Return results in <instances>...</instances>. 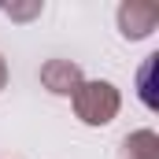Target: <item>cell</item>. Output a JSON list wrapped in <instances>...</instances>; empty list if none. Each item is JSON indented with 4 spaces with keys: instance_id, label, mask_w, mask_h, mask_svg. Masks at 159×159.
<instances>
[{
    "instance_id": "obj_1",
    "label": "cell",
    "mask_w": 159,
    "mask_h": 159,
    "mask_svg": "<svg viewBox=\"0 0 159 159\" xmlns=\"http://www.w3.org/2000/svg\"><path fill=\"white\" fill-rule=\"evenodd\" d=\"M70 100H74V115L85 126H107V122L119 115V107H122L119 89L111 81H100V78L96 81H81Z\"/></svg>"
},
{
    "instance_id": "obj_2",
    "label": "cell",
    "mask_w": 159,
    "mask_h": 159,
    "mask_svg": "<svg viewBox=\"0 0 159 159\" xmlns=\"http://www.w3.org/2000/svg\"><path fill=\"white\" fill-rule=\"evenodd\" d=\"M159 26V7L156 4H141V0H126L119 7V34L126 41H144Z\"/></svg>"
},
{
    "instance_id": "obj_3",
    "label": "cell",
    "mask_w": 159,
    "mask_h": 159,
    "mask_svg": "<svg viewBox=\"0 0 159 159\" xmlns=\"http://www.w3.org/2000/svg\"><path fill=\"white\" fill-rule=\"evenodd\" d=\"M81 81H85V74H81L78 63H70V59H48L41 67V85L48 93H56V96H74V89Z\"/></svg>"
},
{
    "instance_id": "obj_4",
    "label": "cell",
    "mask_w": 159,
    "mask_h": 159,
    "mask_svg": "<svg viewBox=\"0 0 159 159\" xmlns=\"http://www.w3.org/2000/svg\"><path fill=\"white\" fill-rule=\"evenodd\" d=\"M122 159H159V137L156 129H137L122 141Z\"/></svg>"
},
{
    "instance_id": "obj_5",
    "label": "cell",
    "mask_w": 159,
    "mask_h": 159,
    "mask_svg": "<svg viewBox=\"0 0 159 159\" xmlns=\"http://www.w3.org/2000/svg\"><path fill=\"white\" fill-rule=\"evenodd\" d=\"M4 11H7L11 19H34L41 11V4H26V7H15V4H11V7H4Z\"/></svg>"
},
{
    "instance_id": "obj_6",
    "label": "cell",
    "mask_w": 159,
    "mask_h": 159,
    "mask_svg": "<svg viewBox=\"0 0 159 159\" xmlns=\"http://www.w3.org/2000/svg\"><path fill=\"white\" fill-rule=\"evenodd\" d=\"M4 85H7V59L0 56V89H4Z\"/></svg>"
}]
</instances>
